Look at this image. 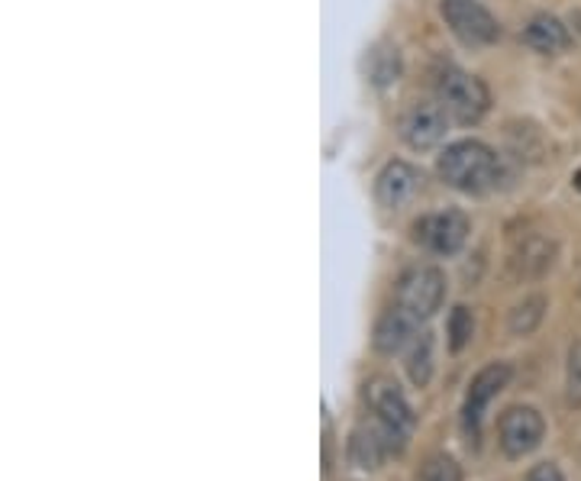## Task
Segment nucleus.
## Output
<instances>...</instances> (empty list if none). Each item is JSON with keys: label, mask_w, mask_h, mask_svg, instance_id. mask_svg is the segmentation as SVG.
Returning a JSON list of instances; mask_svg holds the SVG:
<instances>
[{"label": "nucleus", "mask_w": 581, "mask_h": 481, "mask_svg": "<svg viewBox=\"0 0 581 481\" xmlns=\"http://www.w3.org/2000/svg\"><path fill=\"white\" fill-rule=\"evenodd\" d=\"M436 172L456 192L482 194L494 188V182L501 178V162L491 145L462 140L442 149V155L436 158Z\"/></svg>", "instance_id": "f257e3e1"}, {"label": "nucleus", "mask_w": 581, "mask_h": 481, "mask_svg": "<svg viewBox=\"0 0 581 481\" xmlns=\"http://www.w3.org/2000/svg\"><path fill=\"white\" fill-rule=\"evenodd\" d=\"M439 10H442L446 26L452 30V36L465 46H491L501 36L497 20L479 0H442Z\"/></svg>", "instance_id": "20e7f679"}, {"label": "nucleus", "mask_w": 581, "mask_h": 481, "mask_svg": "<svg viewBox=\"0 0 581 481\" xmlns=\"http://www.w3.org/2000/svg\"><path fill=\"white\" fill-rule=\"evenodd\" d=\"M552 262H556V245L542 237H530L511 259V265L517 269L520 278H539L542 272L552 269Z\"/></svg>", "instance_id": "4468645a"}, {"label": "nucleus", "mask_w": 581, "mask_h": 481, "mask_svg": "<svg viewBox=\"0 0 581 481\" xmlns=\"http://www.w3.org/2000/svg\"><path fill=\"white\" fill-rule=\"evenodd\" d=\"M542 317H546V297H542V294H530V297H524V300L511 310L507 327H511L514 337H530V334L539 330Z\"/></svg>", "instance_id": "dca6fc26"}, {"label": "nucleus", "mask_w": 581, "mask_h": 481, "mask_svg": "<svg viewBox=\"0 0 581 481\" xmlns=\"http://www.w3.org/2000/svg\"><path fill=\"white\" fill-rule=\"evenodd\" d=\"M417 481H462V466H459L449 452H434V456L420 466Z\"/></svg>", "instance_id": "f3484780"}, {"label": "nucleus", "mask_w": 581, "mask_h": 481, "mask_svg": "<svg viewBox=\"0 0 581 481\" xmlns=\"http://www.w3.org/2000/svg\"><path fill=\"white\" fill-rule=\"evenodd\" d=\"M424 178L410 162H387L375 182V197L387 210H401L414 194L420 192Z\"/></svg>", "instance_id": "9d476101"}, {"label": "nucleus", "mask_w": 581, "mask_h": 481, "mask_svg": "<svg viewBox=\"0 0 581 481\" xmlns=\"http://www.w3.org/2000/svg\"><path fill=\"white\" fill-rule=\"evenodd\" d=\"M524 40H527V46L542 52V55H559V52H566V48L572 46L569 26L562 20L549 17V13H536L533 17L530 23H527V30H524Z\"/></svg>", "instance_id": "f8f14e48"}, {"label": "nucleus", "mask_w": 581, "mask_h": 481, "mask_svg": "<svg viewBox=\"0 0 581 481\" xmlns=\"http://www.w3.org/2000/svg\"><path fill=\"white\" fill-rule=\"evenodd\" d=\"M446 297V275L434 265H420L410 269L401 282H397V307L414 320L424 324L430 320L436 310L442 307Z\"/></svg>", "instance_id": "7ed1b4c3"}, {"label": "nucleus", "mask_w": 581, "mask_h": 481, "mask_svg": "<svg viewBox=\"0 0 581 481\" xmlns=\"http://www.w3.org/2000/svg\"><path fill=\"white\" fill-rule=\"evenodd\" d=\"M566 397L572 407H581V339L569 346L566 359Z\"/></svg>", "instance_id": "6ab92c4d"}, {"label": "nucleus", "mask_w": 581, "mask_h": 481, "mask_svg": "<svg viewBox=\"0 0 581 481\" xmlns=\"http://www.w3.org/2000/svg\"><path fill=\"white\" fill-rule=\"evenodd\" d=\"M449 133V113L442 103H414L404 120H401V136L404 143L417 152H427L446 140Z\"/></svg>", "instance_id": "6e6552de"}, {"label": "nucleus", "mask_w": 581, "mask_h": 481, "mask_svg": "<svg viewBox=\"0 0 581 481\" xmlns=\"http://www.w3.org/2000/svg\"><path fill=\"white\" fill-rule=\"evenodd\" d=\"M507 382H511V365L507 362H491V365H484L482 372L472 379L462 414H465V430L475 436V439H479V430H482V417L484 411H487V404L507 387Z\"/></svg>", "instance_id": "1a4fd4ad"}, {"label": "nucleus", "mask_w": 581, "mask_h": 481, "mask_svg": "<svg viewBox=\"0 0 581 481\" xmlns=\"http://www.w3.org/2000/svg\"><path fill=\"white\" fill-rule=\"evenodd\" d=\"M391 456L382 427H355L349 436V462L362 472H375L385 466V459Z\"/></svg>", "instance_id": "9b49d317"}, {"label": "nucleus", "mask_w": 581, "mask_h": 481, "mask_svg": "<svg viewBox=\"0 0 581 481\" xmlns=\"http://www.w3.org/2000/svg\"><path fill=\"white\" fill-rule=\"evenodd\" d=\"M575 188H579V192H581V172H579V175H575Z\"/></svg>", "instance_id": "412c9836"}, {"label": "nucleus", "mask_w": 581, "mask_h": 481, "mask_svg": "<svg viewBox=\"0 0 581 481\" xmlns=\"http://www.w3.org/2000/svg\"><path fill=\"white\" fill-rule=\"evenodd\" d=\"M542 436H546V420L536 407H527V404L507 407L497 420V442L507 459L530 456L533 449H539Z\"/></svg>", "instance_id": "39448f33"}, {"label": "nucleus", "mask_w": 581, "mask_h": 481, "mask_svg": "<svg viewBox=\"0 0 581 481\" xmlns=\"http://www.w3.org/2000/svg\"><path fill=\"white\" fill-rule=\"evenodd\" d=\"M527 481H566V475L556 462H539L527 472Z\"/></svg>", "instance_id": "aec40b11"}, {"label": "nucleus", "mask_w": 581, "mask_h": 481, "mask_svg": "<svg viewBox=\"0 0 581 481\" xmlns=\"http://www.w3.org/2000/svg\"><path fill=\"white\" fill-rule=\"evenodd\" d=\"M414 240L436 255H456L469 240V217L462 210L427 214L414 223Z\"/></svg>", "instance_id": "423d86ee"}, {"label": "nucleus", "mask_w": 581, "mask_h": 481, "mask_svg": "<svg viewBox=\"0 0 581 481\" xmlns=\"http://www.w3.org/2000/svg\"><path fill=\"white\" fill-rule=\"evenodd\" d=\"M407 379L417 387L430 385V379H434V337H430V334H420V337L410 342V352H407Z\"/></svg>", "instance_id": "2eb2a0df"}, {"label": "nucleus", "mask_w": 581, "mask_h": 481, "mask_svg": "<svg viewBox=\"0 0 581 481\" xmlns=\"http://www.w3.org/2000/svg\"><path fill=\"white\" fill-rule=\"evenodd\" d=\"M365 401H369L372 414L379 417V424H385L391 430L410 436V430L417 427L414 407L407 404V397L397 387V382H391V379H372L365 385Z\"/></svg>", "instance_id": "0eeeda50"}, {"label": "nucleus", "mask_w": 581, "mask_h": 481, "mask_svg": "<svg viewBox=\"0 0 581 481\" xmlns=\"http://www.w3.org/2000/svg\"><path fill=\"white\" fill-rule=\"evenodd\" d=\"M475 334V320H472V310L469 307H456L449 314V349L452 352H462L469 346V339Z\"/></svg>", "instance_id": "a211bd4d"}, {"label": "nucleus", "mask_w": 581, "mask_h": 481, "mask_svg": "<svg viewBox=\"0 0 581 481\" xmlns=\"http://www.w3.org/2000/svg\"><path fill=\"white\" fill-rule=\"evenodd\" d=\"M414 334V320L401 310V307H391L385 310L382 317H379V324H375V349L382 352V356H394V352H401L404 346H407V339Z\"/></svg>", "instance_id": "ddd939ff"}, {"label": "nucleus", "mask_w": 581, "mask_h": 481, "mask_svg": "<svg viewBox=\"0 0 581 481\" xmlns=\"http://www.w3.org/2000/svg\"><path fill=\"white\" fill-rule=\"evenodd\" d=\"M436 95L456 123H479L491 103V95H487L482 78H475L456 65H442L436 72Z\"/></svg>", "instance_id": "f03ea898"}]
</instances>
